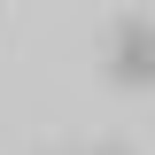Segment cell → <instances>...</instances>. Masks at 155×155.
<instances>
[{
  "label": "cell",
  "mask_w": 155,
  "mask_h": 155,
  "mask_svg": "<svg viewBox=\"0 0 155 155\" xmlns=\"http://www.w3.org/2000/svg\"><path fill=\"white\" fill-rule=\"evenodd\" d=\"M109 78L124 93H155V16H124L109 31Z\"/></svg>",
  "instance_id": "cell-1"
},
{
  "label": "cell",
  "mask_w": 155,
  "mask_h": 155,
  "mask_svg": "<svg viewBox=\"0 0 155 155\" xmlns=\"http://www.w3.org/2000/svg\"><path fill=\"white\" fill-rule=\"evenodd\" d=\"M93 155H132V147H116V140H109V147H93Z\"/></svg>",
  "instance_id": "cell-2"
}]
</instances>
